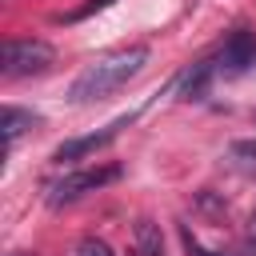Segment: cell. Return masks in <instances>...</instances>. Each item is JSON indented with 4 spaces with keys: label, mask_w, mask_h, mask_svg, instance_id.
I'll use <instances>...</instances> for the list:
<instances>
[{
    "label": "cell",
    "mask_w": 256,
    "mask_h": 256,
    "mask_svg": "<svg viewBox=\"0 0 256 256\" xmlns=\"http://www.w3.org/2000/svg\"><path fill=\"white\" fill-rule=\"evenodd\" d=\"M196 256H220V252H196Z\"/></svg>",
    "instance_id": "obj_13"
},
{
    "label": "cell",
    "mask_w": 256,
    "mask_h": 256,
    "mask_svg": "<svg viewBox=\"0 0 256 256\" xmlns=\"http://www.w3.org/2000/svg\"><path fill=\"white\" fill-rule=\"evenodd\" d=\"M104 4H108V0H92V4H88V8H80V12H72V20H80V16H88V12H92V8H104Z\"/></svg>",
    "instance_id": "obj_11"
},
{
    "label": "cell",
    "mask_w": 256,
    "mask_h": 256,
    "mask_svg": "<svg viewBox=\"0 0 256 256\" xmlns=\"http://www.w3.org/2000/svg\"><path fill=\"white\" fill-rule=\"evenodd\" d=\"M136 120V112H128V116H116L112 124H104L100 132H88V136H76V140H64L56 152H52V160L56 164H72V160H84V156H92V152H100V148H108L128 124Z\"/></svg>",
    "instance_id": "obj_4"
},
{
    "label": "cell",
    "mask_w": 256,
    "mask_h": 256,
    "mask_svg": "<svg viewBox=\"0 0 256 256\" xmlns=\"http://www.w3.org/2000/svg\"><path fill=\"white\" fill-rule=\"evenodd\" d=\"M16 256H28V252H16Z\"/></svg>",
    "instance_id": "obj_14"
},
{
    "label": "cell",
    "mask_w": 256,
    "mask_h": 256,
    "mask_svg": "<svg viewBox=\"0 0 256 256\" xmlns=\"http://www.w3.org/2000/svg\"><path fill=\"white\" fill-rule=\"evenodd\" d=\"M4 76H36L52 64V48L44 40H4Z\"/></svg>",
    "instance_id": "obj_3"
},
{
    "label": "cell",
    "mask_w": 256,
    "mask_h": 256,
    "mask_svg": "<svg viewBox=\"0 0 256 256\" xmlns=\"http://www.w3.org/2000/svg\"><path fill=\"white\" fill-rule=\"evenodd\" d=\"M212 72H216V64H212V60L192 64V68L180 76V84H176L180 100H204V96H208V88H212Z\"/></svg>",
    "instance_id": "obj_6"
},
{
    "label": "cell",
    "mask_w": 256,
    "mask_h": 256,
    "mask_svg": "<svg viewBox=\"0 0 256 256\" xmlns=\"http://www.w3.org/2000/svg\"><path fill=\"white\" fill-rule=\"evenodd\" d=\"M40 124V116H32V112H24V108H16V104H8L4 108V116H0V128H4V140L12 144L24 128H36Z\"/></svg>",
    "instance_id": "obj_8"
},
{
    "label": "cell",
    "mask_w": 256,
    "mask_h": 256,
    "mask_svg": "<svg viewBox=\"0 0 256 256\" xmlns=\"http://www.w3.org/2000/svg\"><path fill=\"white\" fill-rule=\"evenodd\" d=\"M148 64V48L144 44H132V48H120V52H108L92 64H84V72L68 84V104H100L108 96H116L128 80H136Z\"/></svg>",
    "instance_id": "obj_1"
},
{
    "label": "cell",
    "mask_w": 256,
    "mask_h": 256,
    "mask_svg": "<svg viewBox=\"0 0 256 256\" xmlns=\"http://www.w3.org/2000/svg\"><path fill=\"white\" fill-rule=\"evenodd\" d=\"M248 240L256 244V212H252V228H248Z\"/></svg>",
    "instance_id": "obj_12"
},
{
    "label": "cell",
    "mask_w": 256,
    "mask_h": 256,
    "mask_svg": "<svg viewBox=\"0 0 256 256\" xmlns=\"http://www.w3.org/2000/svg\"><path fill=\"white\" fill-rule=\"evenodd\" d=\"M252 60H256V36L244 32V28H236V32L224 40V48H220V68H224L228 76H240Z\"/></svg>",
    "instance_id": "obj_5"
},
{
    "label": "cell",
    "mask_w": 256,
    "mask_h": 256,
    "mask_svg": "<svg viewBox=\"0 0 256 256\" xmlns=\"http://www.w3.org/2000/svg\"><path fill=\"white\" fill-rule=\"evenodd\" d=\"M112 180H120V164L68 172L64 180L52 184V192H48V208H64V204H72V200H80V196H88V192H96V188H104V184H112Z\"/></svg>",
    "instance_id": "obj_2"
},
{
    "label": "cell",
    "mask_w": 256,
    "mask_h": 256,
    "mask_svg": "<svg viewBox=\"0 0 256 256\" xmlns=\"http://www.w3.org/2000/svg\"><path fill=\"white\" fill-rule=\"evenodd\" d=\"M132 256H164V236L152 220H136V252Z\"/></svg>",
    "instance_id": "obj_7"
},
{
    "label": "cell",
    "mask_w": 256,
    "mask_h": 256,
    "mask_svg": "<svg viewBox=\"0 0 256 256\" xmlns=\"http://www.w3.org/2000/svg\"><path fill=\"white\" fill-rule=\"evenodd\" d=\"M228 152H232V160H240L244 168H256V140H236Z\"/></svg>",
    "instance_id": "obj_9"
},
{
    "label": "cell",
    "mask_w": 256,
    "mask_h": 256,
    "mask_svg": "<svg viewBox=\"0 0 256 256\" xmlns=\"http://www.w3.org/2000/svg\"><path fill=\"white\" fill-rule=\"evenodd\" d=\"M76 256H116L104 240H96V236H84L80 244H76Z\"/></svg>",
    "instance_id": "obj_10"
}]
</instances>
